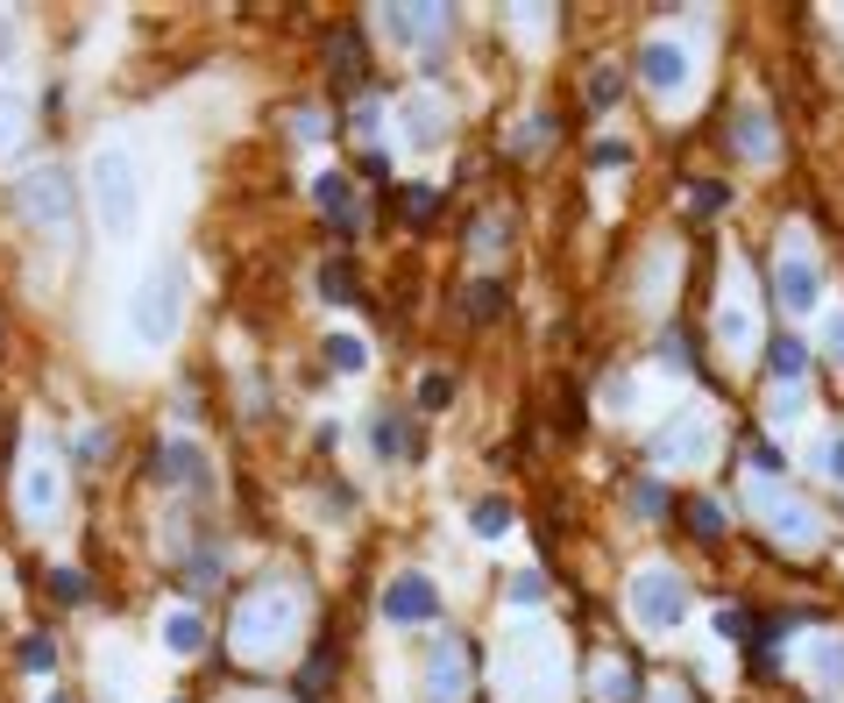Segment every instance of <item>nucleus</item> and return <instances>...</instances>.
I'll return each mask as SVG.
<instances>
[{
    "mask_svg": "<svg viewBox=\"0 0 844 703\" xmlns=\"http://www.w3.org/2000/svg\"><path fill=\"white\" fill-rule=\"evenodd\" d=\"M93 206L107 220V235H135V220H142V171H135V157L121 143H107L93 157Z\"/></svg>",
    "mask_w": 844,
    "mask_h": 703,
    "instance_id": "f257e3e1",
    "label": "nucleus"
},
{
    "mask_svg": "<svg viewBox=\"0 0 844 703\" xmlns=\"http://www.w3.org/2000/svg\"><path fill=\"white\" fill-rule=\"evenodd\" d=\"M178 313H185V277H178V263H157L142 284H135V306H128V327L142 349H163V341L178 335Z\"/></svg>",
    "mask_w": 844,
    "mask_h": 703,
    "instance_id": "f03ea898",
    "label": "nucleus"
},
{
    "mask_svg": "<svg viewBox=\"0 0 844 703\" xmlns=\"http://www.w3.org/2000/svg\"><path fill=\"white\" fill-rule=\"evenodd\" d=\"M292 633H298V597L292 590H255L249 604L235 611V625H228L235 654H277Z\"/></svg>",
    "mask_w": 844,
    "mask_h": 703,
    "instance_id": "7ed1b4c3",
    "label": "nucleus"
},
{
    "mask_svg": "<svg viewBox=\"0 0 844 703\" xmlns=\"http://www.w3.org/2000/svg\"><path fill=\"white\" fill-rule=\"evenodd\" d=\"M631 611H639L646 633H674V625L688 619V590L674 568H639L631 576Z\"/></svg>",
    "mask_w": 844,
    "mask_h": 703,
    "instance_id": "20e7f679",
    "label": "nucleus"
},
{
    "mask_svg": "<svg viewBox=\"0 0 844 703\" xmlns=\"http://www.w3.org/2000/svg\"><path fill=\"white\" fill-rule=\"evenodd\" d=\"M433 611H441V590H433V576L404 568V576L384 582V619H398V625H426Z\"/></svg>",
    "mask_w": 844,
    "mask_h": 703,
    "instance_id": "39448f33",
    "label": "nucleus"
},
{
    "mask_svg": "<svg viewBox=\"0 0 844 703\" xmlns=\"http://www.w3.org/2000/svg\"><path fill=\"white\" fill-rule=\"evenodd\" d=\"M22 214L36 220V228H65V220H71V178L65 171L22 178Z\"/></svg>",
    "mask_w": 844,
    "mask_h": 703,
    "instance_id": "423d86ee",
    "label": "nucleus"
},
{
    "mask_svg": "<svg viewBox=\"0 0 844 703\" xmlns=\"http://www.w3.org/2000/svg\"><path fill=\"white\" fill-rule=\"evenodd\" d=\"M774 298H780L788 313H809V306H817V263H809L802 249H788V242H780V263H774Z\"/></svg>",
    "mask_w": 844,
    "mask_h": 703,
    "instance_id": "0eeeda50",
    "label": "nucleus"
},
{
    "mask_svg": "<svg viewBox=\"0 0 844 703\" xmlns=\"http://www.w3.org/2000/svg\"><path fill=\"white\" fill-rule=\"evenodd\" d=\"M639 71H646V86H653V93H674V86L688 79V57H682V43H646V57H639Z\"/></svg>",
    "mask_w": 844,
    "mask_h": 703,
    "instance_id": "6e6552de",
    "label": "nucleus"
},
{
    "mask_svg": "<svg viewBox=\"0 0 844 703\" xmlns=\"http://www.w3.org/2000/svg\"><path fill=\"white\" fill-rule=\"evenodd\" d=\"M461 690H469V668H461V647H441L426 668V696L433 703H461Z\"/></svg>",
    "mask_w": 844,
    "mask_h": 703,
    "instance_id": "1a4fd4ad",
    "label": "nucleus"
},
{
    "mask_svg": "<svg viewBox=\"0 0 844 703\" xmlns=\"http://www.w3.org/2000/svg\"><path fill=\"white\" fill-rule=\"evenodd\" d=\"M22 512L28 519L57 512V469H50V462H28V469H22Z\"/></svg>",
    "mask_w": 844,
    "mask_h": 703,
    "instance_id": "9d476101",
    "label": "nucleus"
},
{
    "mask_svg": "<svg viewBox=\"0 0 844 703\" xmlns=\"http://www.w3.org/2000/svg\"><path fill=\"white\" fill-rule=\"evenodd\" d=\"M376 22H384L398 43H419V36H433V29H447V14L441 8H384Z\"/></svg>",
    "mask_w": 844,
    "mask_h": 703,
    "instance_id": "9b49d317",
    "label": "nucleus"
},
{
    "mask_svg": "<svg viewBox=\"0 0 844 703\" xmlns=\"http://www.w3.org/2000/svg\"><path fill=\"white\" fill-rule=\"evenodd\" d=\"M596 703H639V668H631L625 654L596 668Z\"/></svg>",
    "mask_w": 844,
    "mask_h": 703,
    "instance_id": "f8f14e48",
    "label": "nucleus"
},
{
    "mask_svg": "<svg viewBox=\"0 0 844 703\" xmlns=\"http://www.w3.org/2000/svg\"><path fill=\"white\" fill-rule=\"evenodd\" d=\"M660 455H668V462H703V455H710V427H703V420H682V427H668Z\"/></svg>",
    "mask_w": 844,
    "mask_h": 703,
    "instance_id": "ddd939ff",
    "label": "nucleus"
},
{
    "mask_svg": "<svg viewBox=\"0 0 844 703\" xmlns=\"http://www.w3.org/2000/svg\"><path fill=\"white\" fill-rule=\"evenodd\" d=\"M802 363H809V349H802L795 335H774V341H766V370H774L780 384H795V377H802Z\"/></svg>",
    "mask_w": 844,
    "mask_h": 703,
    "instance_id": "4468645a",
    "label": "nucleus"
},
{
    "mask_svg": "<svg viewBox=\"0 0 844 703\" xmlns=\"http://www.w3.org/2000/svg\"><path fill=\"white\" fill-rule=\"evenodd\" d=\"M766 519H774V533H788V541H817V519L788 498H766Z\"/></svg>",
    "mask_w": 844,
    "mask_h": 703,
    "instance_id": "2eb2a0df",
    "label": "nucleus"
},
{
    "mask_svg": "<svg viewBox=\"0 0 844 703\" xmlns=\"http://www.w3.org/2000/svg\"><path fill=\"white\" fill-rule=\"evenodd\" d=\"M312 200H320V206H327V214H334V220H341V228H355V220H362V214H355V206H349V178H341V171H327V178H320V185H312Z\"/></svg>",
    "mask_w": 844,
    "mask_h": 703,
    "instance_id": "dca6fc26",
    "label": "nucleus"
},
{
    "mask_svg": "<svg viewBox=\"0 0 844 703\" xmlns=\"http://www.w3.org/2000/svg\"><path fill=\"white\" fill-rule=\"evenodd\" d=\"M717 335L731 341V349H745V341H752V306H745V298L723 292V306H717Z\"/></svg>",
    "mask_w": 844,
    "mask_h": 703,
    "instance_id": "f3484780",
    "label": "nucleus"
},
{
    "mask_svg": "<svg viewBox=\"0 0 844 703\" xmlns=\"http://www.w3.org/2000/svg\"><path fill=\"white\" fill-rule=\"evenodd\" d=\"M369 447L384 462H398V455H412V441H404V420H390V412H376V427H369Z\"/></svg>",
    "mask_w": 844,
    "mask_h": 703,
    "instance_id": "a211bd4d",
    "label": "nucleus"
},
{
    "mask_svg": "<svg viewBox=\"0 0 844 703\" xmlns=\"http://www.w3.org/2000/svg\"><path fill=\"white\" fill-rule=\"evenodd\" d=\"M738 143H745V157H752V163L774 157V128H766V114H738Z\"/></svg>",
    "mask_w": 844,
    "mask_h": 703,
    "instance_id": "6ab92c4d",
    "label": "nucleus"
},
{
    "mask_svg": "<svg viewBox=\"0 0 844 703\" xmlns=\"http://www.w3.org/2000/svg\"><path fill=\"white\" fill-rule=\"evenodd\" d=\"M617 93H625V71L611 65V57H603V65L590 71V107L603 114V107H617Z\"/></svg>",
    "mask_w": 844,
    "mask_h": 703,
    "instance_id": "aec40b11",
    "label": "nucleus"
},
{
    "mask_svg": "<svg viewBox=\"0 0 844 703\" xmlns=\"http://www.w3.org/2000/svg\"><path fill=\"white\" fill-rule=\"evenodd\" d=\"M404 128H412L419 143H433V136H441V107H433L426 93H412V100H404Z\"/></svg>",
    "mask_w": 844,
    "mask_h": 703,
    "instance_id": "412c9836",
    "label": "nucleus"
},
{
    "mask_svg": "<svg viewBox=\"0 0 844 703\" xmlns=\"http://www.w3.org/2000/svg\"><path fill=\"white\" fill-rule=\"evenodd\" d=\"M163 647H171V654H199V647H206V625L185 611V619H171V625H163Z\"/></svg>",
    "mask_w": 844,
    "mask_h": 703,
    "instance_id": "4be33fe9",
    "label": "nucleus"
},
{
    "mask_svg": "<svg viewBox=\"0 0 844 703\" xmlns=\"http://www.w3.org/2000/svg\"><path fill=\"white\" fill-rule=\"evenodd\" d=\"M57 668V639L50 633H28L22 639V676H50Z\"/></svg>",
    "mask_w": 844,
    "mask_h": 703,
    "instance_id": "5701e85b",
    "label": "nucleus"
},
{
    "mask_svg": "<svg viewBox=\"0 0 844 703\" xmlns=\"http://www.w3.org/2000/svg\"><path fill=\"white\" fill-rule=\"evenodd\" d=\"M157 476H199V447H185V441L157 447Z\"/></svg>",
    "mask_w": 844,
    "mask_h": 703,
    "instance_id": "b1692460",
    "label": "nucleus"
},
{
    "mask_svg": "<svg viewBox=\"0 0 844 703\" xmlns=\"http://www.w3.org/2000/svg\"><path fill=\"white\" fill-rule=\"evenodd\" d=\"M469 526L482 533V541H497V533H504V526H511V504H504V498H482V504H476V512H469Z\"/></svg>",
    "mask_w": 844,
    "mask_h": 703,
    "instance_id": "393cba45",
    "label": "nucleus"
},
{
    "mask_svg": "<svg viewBox=\"0 0 844 703\" xmlns=\"http://www.w3.org/2000/svg\"><path fill=\"white\" fill-rule=\"evenodd\" d=\"M398 206H404V220H412V228H426V220L441 214V192H433V185H412Z\"/></svg>",
    "mask_w": 844,
    "mask_h": 703,
    "instance_id": "a878e982",
    "label": "nucleus"
},
{
    "mask_svg": "<svg viewBox=\"0 0 844 703\" xmlns=\"http://www.w3.org/2000/svg\"><path fill=\"white\" fill-rule=\"evenodd\" d=\"M817 682H823V690H844V647H837V639L817 647Z\"/></svg>",
    "mask_w": 844,
    "mask_h": 703,
    "instance_id": "bb28decb",
    "label": "nucleus"
},
{
    "mask_svg": "<svg viewBox=\"0 0 844 703\" xmlns=\"http://www.w3.org/2000/svg\"><path fill=\"white\" fill-rule=\"evenodd\" d=\"M327 363H334V370H362V363H369V349H362L355 335H334V341H327Z\"/></svg>",
    "mask_w": 844,
    "mask_h": 703,
    "instance_id": "cd10ccee",
    "label": "nucleus"
},
{
    "mask_svg": "<svg viewBox=\"0 0 844 703\" xmlns=\"http://www.w3.org/2000/svg\"><path fill=\"white\" fill-rule=\"evenodd\" d=\"M327 668H334L327 654H312V661H306V676H298V696H306V703H320V696H327Z\"/></svg>",
    "mask_w": 844,
    "mask_h": 703,
    "instance_id": "c85d7f7f",
    "label": "nucleus"
},
{
    "mask_svg": "<svg viewBox=\"0 0 844 703\" xmlns=\"http://www.w3.org/2000/svg\"><path fill=\"white\" fill-rule=\"evenodd\" d=\"M320 292L349 306V298H355V277H349V263H327V271H320Z\"/></svg>",
    "mask_w": 844,
    "mask_h": 703,
    "instance_id": "c756f323",
    "label": "nucleus"
},
{
    "mask_svg": "<svg viewBox=\"0 0 844 703\" xmlns=\"http://www.w3.org/2000/svg\"><path fill=\"white\" fill-rule=\"evenodd\" d=\"M334 71H341V79H362V36H341L334 43Z\"/></svg>",
    "mask_w": 844,
    "mask_h": 703,
    "instance_id": "7c9ffc66",
    "label": "nucleus"
},
{
    "mask_svg": "<svg viewBox=\"0 0 844 703\" xmlns=\"http://www.w3.org/2000/svg\"><path fill=\"white\" fill-rule=\"evenodd\" d=\"M447 392H455V384H447L441 370H426V377H419V406H426V412H441V406H447Z\"/></svg>",
    "mask_w": 844,
    "mask_h": 703,
    "instance_id": "2f4dec72",
    "label": "nucleus"
},
{
    "mask_svg": "<svg viewBox=\"0 0 844 703\" xmlns=\"http://www.w3.org/2000/svg\"><path fill=\"white\" fill-rule=\"evenodd\" d=\"M22 143V107H14V93H0V149Z\"/></svg>",
    "mask_w": 844,
    "mask_h": 703,
    "instance_id": "473e14b6",
    "label": "nucleus"
},
{
    "mask_svg": "<svg viewBox=\"0 0 844 703\" xmlns=\"http://www.w3.org/2000/svg\"><path fill=\"white\" fill-rule=\"evenodd\" d=\"M497 306H504V284H476L469 292V320H490Z\"/></svg>",
    "mask_w": 844,
    "mask_h": 703,
    "instance_id": "72a5a7b5",
    "label": "nucleus"
},
{
    "mask_svg": "<svg viewBox=\"0 0 844 703\" xmlns=\"http://www.w3.org/2000/svg\"><path fill=\"white\" fill-rule=\"evenodd\" d=\"M688 526H696L703 541H710V533H723V504H710V498H703V504H688Z\"/></svg>",
    "mask_w": 844,
    "mask_h": 703,
    "instance_id": "f704fd0d",
    "label": "nucleus"
},
{
    "mask_svg": "<svg viewBox=\"0 0 844 703\" xmlns=\"http://www.w3.org/2000/svg\"><path fill=\"white\" fill-rule=\"evenodd\" d=\"M717 633H723V639H745V633H752L745 604H723V611H717Z\"/></svg>",
    "mask_w": 844,
    "mask_h": 703,
    "instance_id": "c9c22d12",
    "label": "nucleus"
},
{
    "mask_svg": "<svg viewBox=\"0 0 844 703\" xmlns=\"http://www.w3.org/2000/svg\"><path fill=\"white\" fill-rule=\"evenodd\" d=\"M625 157H631V143H596V149H590V163H596V171H617Z\"/></svg>",
    "mask_w": 844,
    "mask_h": 703,
    "instance_id": "e433bc0d",
    "label": "nucleus"
},
{
    "mask_svg": "<svg viewBox=\"0 0 844 703\" xmlns=\"http://www.w3.org/2000/svg\"><path fill=\"white\" fill-rule=\"evenodd\" d=\"M79 455H85V462H100V455H114V433H107V427H93V433H85V441H79Z\"/></svg>",
    "mask_w": 844,
    "mask_h": 703,
    "instance_id": "4c0bfd02",
    "label": "nucleus"
},
{
    "mask_svg": "<svg viewBox=\"0 0 844 703\" xmlns=\"http://www.w3.org/2000/svg\"><path fill=\"white\" fill-rule=\"evenodd\" d=\"M50 590H57V597H85V576H71V568H57V576H50Z\"/></svg>",
    "mask_w": 844,
    "mask_h": 703,
    "instance_id": "58836bf2",
    "label": "nucleus"
},
{
    "mask_svg": "<svg viewBox=\"0 0 844 703\" xmlns=\"http://www.w3.org/2000/svg\"><path fill=\"white\" fill-rule=\"evenodd\" d=\"M823 349H831L837 363H844V313H837V320H831V335H823Z\"/></svg>",
    "mask_w": 844,
    "mask_h": 703,
    "instance_id": "ea45409f",
    "label": "nucleus"
},
{
    "mask_svg": "<svg viewBox=\"0 0 844 703\" xmlns=\"http://www.w3.org/2000/svg\"><path fill=\"white\" fill-rule=\"evenodd\" d=\"M831 469L844 476V433H837V447H831Z\"/></svg>",
    "mask_w": 844,
    "mask_h": 703,
    "instance_id": "a19ab883",
    "label": "nucleus"
},
{
    "mask_svg": "<svg viewBox=\"0 0 844 703\" xmlns=\"http://www.w3.org/2000/svg\"><path fill=\"white\" fill-rule=\"evenodd\" d=\"M660 703H688V696H660Z\"/></svg>",
    "mask_w": 844,
    "mask_h": 703,
    "instance_id": "79ce46f5",
    "label": "nucleus"
},
{
    "mask_svg": "<svg viewBox=\"0 0 844 703\" xmlns=\"http://www.w3.org/2000/svg\"><path fill=\"white\" fill-rule=\"evenodd\" d=\"M100 703H121V696H100Z\"/></svg>",
    "mask_w": 844,
    "mask_h": 703,
    "instance_id": "37998d69",
    "label": "nucleus"
},
{
    "mask_svg": "<svg viewBox=\"0 0 844 703\" xmlns=\"http://www.w3.org/2000/svg\"><path fill=\"white\" fill-rule=\"evenodd\" d=\"M50 703H65V696H50Z\"/></svg>",
    "mask_w": 844,
    "mask_h": 703,
    "instance_id": "c03bdc74",
    "label": "nucleus"
}]
</instances>
